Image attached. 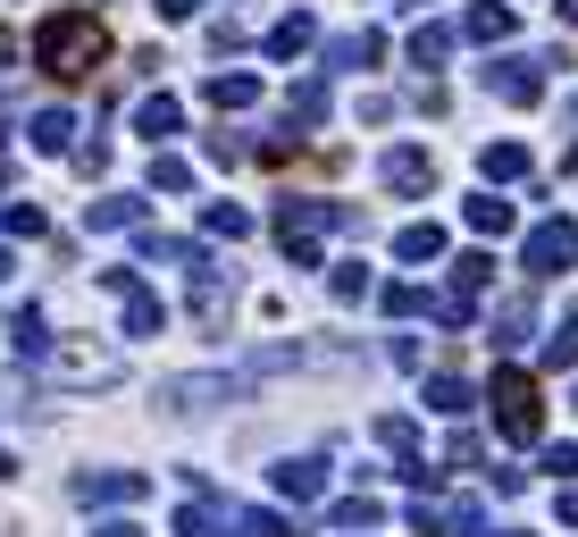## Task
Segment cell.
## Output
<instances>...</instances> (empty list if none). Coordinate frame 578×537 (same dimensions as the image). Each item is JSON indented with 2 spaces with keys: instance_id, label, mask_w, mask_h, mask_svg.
I'll use <instances>...</instances> for the list:
<instances>
[{
  "instance_id": "obj_1",
  "label": "cell",
  "mask_w": 578,
  "mask_h": 537,
  "mask_svg": "<svg viewBox=\"0 0 578 537\" xmlns=\"http://www.w3.org/2000/svg\"><path fill=\"white\" fill-rule=\"evenodd\" d=\"M34 59L51 68L59 84H75V77H93L101 59H110V34H101L93 9H59V18L34 26Z\"/></svg>"
},
{
  "instance_id": "obj_2",
  "label": "cell",
  "mask_w": 578,
  "mask_h": 537,
  "mask_svg": "<svg viewBox=\"0 0 578 537\" xmlns=\"http://www.w3.org/2000/svg\"><path fill=\"white\" fill-rule=\"evenodd\" d=\"M26 369H34L42 386H75V395H110V386L126 378V362H118L110 345H93V336H59V345L26 353Z\"/></svg>"
},
{
  "instance_id": "obj_3",
  "label": "cell",
  "mask_w": 578,
  "mask_h": 537,
  "mask_svg": "<svg viewBox=\"0 0 578 537\" xmlns=\"http://www.w3.org/2000/svg\"><path fill=\"white\" fill-rule=\"evenodd\" d=\"M176 529H185V537H302V520L261 513V504H226V496H210V487H185Z\"/></svg>"
},
{
  "instance_id": "obj_4",
  "label": "cell",
  "mask_w": 578,
  "mask_h": 537,
  "mask_svg": "<svg viewBox=\"0 0 578 537\" xmlns=\"http://www.w3.org/2000/svg\"><path fill=\"white\" fill-rule=\"evenodd\" d=\"M327 227H361V219L353 211H327V202H285V211H277V244L294 252L302 268H318V235H327Z\"/></svg>"
},
{
  "instance_id": "obj_5",
  "label": "cell",
  "mask_w": 578,
  "mask_h": 537,
  "mask_svg": "<svg viewBox=\"0 0 578 537\" xmlns=\"http://www.w3.org/2000/svg\"><path fill=\"white\" fill-rule=\"evenodd\" d=\"M495 421H504L511 445H528L545 428V403H537V378H528V369H495Z\"/></svg>"
},
{
  "instance_id": "obj_6",
  "label": "cell",
  "mask_w": 578,
  "mask_h": 537,
  "mask_svg": "<svg viewBox=\"0 0 578 537\" xmlns=\"http://www.w3.org/2000/svg\"><path fill=\"white\" fill-rule=\"evenodd\" d=\"M520 261H528V277H554V268H570V261H578V227H570V219H545V227L528 235Z\"/></svg>"
},
{
  "instance_id": "obj_7",
  "label": "cell",
  "mask_w": 578,
  "mask_h": 537,
  "mask_svg": "<svg viewBox=\"0 0 578 537\" xmlns=\"http://www.w3.org/2000/svg\"><path fill=\"white\" fill-rule=\"evenodd\" d=\"M68 496L75 504H126V513H134V504L151 496V470H93V479H75Z\"/></svg>"
},
{
  "instance_id": "obj_8",
  "label": "cell",
  "mask_w": 578,
  "mask_h": 537,
  "mask_svg": "<svg viewBox=\"0 0 578 537\" xmlns=\"http://www.w3.org/2000/svg\"><path fill=\"white\" fill-rule=\"evenodd\" d=\"M235 395H243V378H169L160 386L169 412H219V403H235Z\"/></svg>"
},
{
  "instance_id": "obj_9",
  "label": "cell",
  "mask_w": 578,
  "mask_h": 537,
  "mask_svg": "<svg viewBox=\"0 0 578 537\" xmlns=\"http://www.w3.org/2000/svg\"><path fill=\"white\" fill-rule=\"evenodd\" d=\"M26 134H34V152H75V110H68V101H51V110L26 118Z\"/></svg>"
},
{
  "instance_id": "obj_10",
  "label": "cell",
  "mask_w": 578,
  "mask_h": 537,
  "mask_svg": "<svg viewBox=\"0 0 578 537\" xmlns=\"http://www.w3.org/2000/svg\"><path fill=\"white\" fill-rule=\"evenodd\" d=\"M486 84H495L504 101H537V93H545V77L528 68V59H495V68H486Z\"/></svg>"
},
{
  "instance_id": "obj_11",
  "label": "cell",
  "mask_w": 578,
  "mask_h": 537,
  "mask_svg": "<svg viewBox=\"0 0 578 537\" xmlns=\"http://www.w3.org/2000/svg\"><path fill=\"white\" fill-rule=\"evenodd\" d=\"M176 126H185V101H176V93H151L143 110H134V134H151V143H169Z\"/></svg>"
},
{
  "instance_id": "obj_12",
  "label": "cell",
  "mask_w": 578,
  "mask_h": 537,
  "mask_svg": "<svg viewBox=\"0 0 578 537\" xmlns=\"http://www.w3.org/2000/svg\"><path fill=\"white\" fill-rule=\"evenodd\" d=\"M428 176H436L428 152H410V143H403V152H386V185L394 193H428Z\"/></svg>"
},
{
  "instance_id": "obj_13",
  "label": "cell",
  "mask_w": 578,
  "mask_h": 537,
  "mask_svg": "<svg viewBox=\"0 0 578 537\" xmlns=\"http://www.w3.org/2000/svg\"><path fill=\"white\" fill-rule=\"evenodd\" d=\"M462 34H469V42H504V34H511V9H504V0H478V9L462 18Z\"/></svg>"
},
{
  "instance_id": "obj_14",
  "label": "cell",
  "mask_w": 578,
  "mask_h": 537,
  "mask_svg": "<svg viewBox=\"0 0 578 537\" xmlns=\"http://www.w3.org/2000/svg\"><path fill=\"white\" fill-rule=\"evenodd\" d=\"M268 479H277V496H318V487H327V470H318V462H277V470H268Z\"/></svg>"
},
{
  "instance_id": "obj_15",
  "label": "cell",
  "mask_w": 578,
  "mask_h": 537,
  "mask_svg": "<svg viewBox=\"0 0 578 537\" xmlns=\"http://www.w3.org/2000/svg\"><path fill=\"white\" fill-rule=\"evenodd\" d=\"M311 34H318V18H311V9H302V18H285L277 34H268V59H302V51H311Z\"/></svg>"
},
{
  "instance_id": "obj_16",
  "label": "cell",
  "mask_w": 578,
  "mask_h": 537,
  "mask_svg": "<svg viewBox=\"0 0 578 537\" xmlns=\"http://www.w3.org/2000/svg\"><path fill=\"white\" fill-rule=\"evenodd\" d=\"M93 227H101V235L143 227V202H134V193H110V202H93Z\"/></svg>"
},
{
  "instance_id": "obj_17",
  "label": "cell",
  "mask_w": 578,
  "mask_h": 537,
  "mask_svg": "<svg viewBox=\"0 0 578 537\" xmlns=\"http://www.w3.org/2000/svg\"><path fill=\"white\" fill-rule=\"evenodd\" d=\"M202 227L219 235V244H235V235H252V211H243V202H210V211H202Z\"/></svg>"
},
{
  "instance_id": "obj_18",
  "label": "cell",
  "mask_w": 578,
  "mask_h": 537,
  "mask_svg": "<svg viewBox=\"0 0 578 537\" xmlns=\"http://www.w3.org/2000/svg\"><path fill=\"white\" fill-rule=\"evenodd\" d=\"M202 93L219 101V110H243V101H261V77H210Z\"/></svg>"
},
{
  "instance_id": "obj_19",
  "label": "cell",
  "mask_w": 578,
  "mask_h": 537,
  "mask_svg": "<svg viewBox=\"0 0 578 537\" xmlns=\"http://www.w3.org/2000/svg\"><path fill=\"white\" fill-rule=\"evenodd\" d=\"M327 294H336V303H361V294H369V268H361V261H336V268H327Z\"/></svg>"
},
{
  "instance_id": "obj_20",
  "label": "cell",
  "mask_w": 578,
  "mask_h": 537,
  "mask_svg": "<svg viewBox=\"0 0 578 537\" xmlns=\"http://www.w3.org/2000/svg\"><path fill=\"white\" fill-rule=\"evenodd\" d=\"M394 252H403V261H436V252H445V227H403Z\"/></svg>"
},
{
  "instance_id": "obj_21",
  "label": "cell",
  "mask_w": 578,
  "mask_h": 537,
  "mask_svg": "<svg viewBox=\"0 0 578 537\" xmlns=\"http://www.w3.org/2000/svg\"><path fill=\"white\" fill-rule=\"evenodd\" d=\"M469 227H478V235H504V227H511V202H495V193H478V202H469Z\"/></svg>"
},
{
  "instance_id": "obj_22",
  "label": "cell",
  "mask_w": 578,
  "mask_h": 537,
  "mask_svg": "<svg viewBox=\"0 0 578 537\" xmlns=\"http://www.w3.org/2000/svg\"><path fill=\"white\" fill-rule=\"evenodd\" d=\"M445 51H453V26H419V34H410V59H419V68H436Z\"/></svg>"
},
{
  "instance_id": "obj_23",
  "label": "cell",
  "mask_w": 578,
  "mask_h": 537,
  "mask_svg": "<svg viewBox=\"0 0 578 537\" xmlns=\"http://www.w3.org/2000/svg\"><path fill=\"white\" fill-rule=\"evenodd\" d=\"M495 327H504V345H520V336H537V303H504V311H495Z\"/></svg>"
},
{
  "instance_id": "obj_24",
  "label": "cell",
  "mask_w": 578,
  "mask_h": 537,
  "mask_svg": "<svg viewBox=\"0 0 578 537\" xmlns=\"http://www.w3.org/2000/svg\"><path fill=\"white\" fill-rule=\"evenodd\" d=\"M377 51H386V42H377V34H344V42H336V51H327V59H336V68H369Z\"/></svg>"
},
{
  "instance_id": "obj_25",
  "label": "cell",
  "mask_w": 578,
  "mask_h": 537,
  "mask_svg": "<svg viewBox=\"0 0 578 537\" xmlns=\"http://www.w3.org/2000/svg\"><path fill=\"white\" fill-rule=\"evenodd\" d=\"M151 185H160V193H185V185H193V169H185L176 152H160V160H151Z\"/></svg>"
},
{
  "instance_id": "obj_26",
  "label": "cell",
  "mask_w": 578,
  "mask_h": 537,
  "mask_svg": "<svg viewBox=\"0 0 578 537\" xmlns=\"http://www.w3.org/2000/svg\"><path fill=\"white\" fill-rule=\"evenodd\" d=\"M9 345H18V353H42V311H34V303L9 320Z\"/></svg>"
},
{
  "instance_id": "obj_27",
  "label": "cell",
  "mask_w": 578,
  "mask_h": 537,
  "mask_svg": "<svg viewBox=\"0 0 578 537\" xmlns=\"http://www.w3.org/2000/svg\"><path fill=\"white\" fill-rule=\"evenodd\" d=\"M428 403H436V412H469V403H478V395H469L462 378H428Z\"/></svg>"
},
{
  "instance_id": "obj_28",
  "label": "cell",
  "mask_w": 578,
  "mask_h": 537,
  "mask_svg": "<svg viewBox=\"0 0 578 537\" xmlns=\"http://www.w3.org/2000/svg\"><path fill=\"white\" fill-rule=\"evenodd\" d=\"M377 445H386V454H410V445H419V428H410V421H394V412H386V421H377Z\"/></svg>"
},
{
  "instance_id": "obj_29",
  "label": "cell",
  "mask_w": 578,
  "mask_h": 537,
  "mask_svg": "<svg viewBox=\"0 0 578 537\" xmlns=\"http://www.w3.org/2000/svg\"><path fill=\"white\" fill-rule=\"evenodd\" d=\"M327 520H336V529H369V520H377V504H369V496H344Z\"/></svg>"
},
{
  "instance_id": "obj_30",
  "label": "cell",
  "mask_w": 578,
  "mask_h": 537,
  "mask_svg": "<svg viewBox=\"0 0 578 537\" xmlns=\"http://www.w3.org/2000/svg\"><path fill=\"white\" fill-rule=\"evenodd\" d=\"M75 169H84V176H101V169H110V143H101V134H84V143H75Z\"/></svg>"
},
{
  "instance_id": "obj_31",
  "label": "cell",
  "mask_w": 578,
  "mask_h": 537,
  "mask_svg": "<svg viewBox=\"0 0 578 537\" xmlns=\"http://www.w3.org/2000/svg\"><path fill=\"white\" fill-rule=\"evenodd\" d=\"M520 169H528L520 143H495V152H486V176H520Z\"/></svg>"
},
{
  "instance_id": "obj_32",
  "label": "cell",
  "mask_w": 578,
  "mask_h": 537,
  "mask_svg": "<svg viewBox=\"0 0 578 537\" xmlns=\"http://www.w3.org/2000/svg\"><path fill=\"white\" fill-rule=\"evenodd\" d=\"M0 227H9V235H42V211H34V202H9V211H0Z\"/></svg>"
},
{
  "instance_id": "obj_33",
  "label": "cell",
  "mask_w": 578,
  "mask_h": 537,
  "mask_svg": "<svg viewBox=\"0 0 578 537\" xmlns=\"http://www.w3.org/2000/svg\"><path fill=\"white\" fill-rule=\"evenodd\" d=\"M294 118H302V126H311V118H327V84H302V93H294Z\"/></svg>"
},
{
  "instance_id": "obj_34",
  "label": "cell",
  "mask_w": 578,
  "mask_h": 537,
  "mask_svg": "<svg viewBox=\"0 0 578 537\" xmlns=\"http://www.w3.org/2000/svg\"><path fill=\"white\" fill-rule=\"evenodd\" d=\"M377 303H386V311H428V294H419V286H377Z\"/></svg>"
},
{
  "instance_id": "obj_35",
  "label": "cell",
  "mask_w": 578,
  "mask_h": 537,
  "mask_svg": "<svg viewBox=\"0 0 578 537\" xmlns=\"http://www.w3.org/2000/svg\"><path fill=\"white\" fill-rule=\"evenodd\" d=\"M545 362H554V369H561V362H578V320H570V327H561L554 345H545Z\"/></svg>"
},
{
  "instance_id": "obj_36",
  "label": "cell",
  "mask_w": 578,
  "mask_h": 537,
  "mask_svg": "<svg viewBox=\"0 0 578 537\" xmlns=\"http://www.w3.org/2000/svg\"><path fill=\"white\" fill-rule=\"evenodd\" d=\"M545 470H554V479H570V470H578V445H554V454H545Z\"/></svg>"
},
{
  "instance_id": "obj_37",
  "label": "cell",
  "mask_w": 578,
  "mask_h": 537,
  "mask_svg": "<svg viewBox=\"0 0 578 537\" xmlns=\"http://www.w3.org/2000/svg\"><path fill=\"white\" fill-rule=\"evenodd\" d=\"M193 9H202V0H160V18H169V26H185Z\"/></svg>"
},
{
  "instance_id": "obj_38",
  "label": "cell",
  "mask_w": 578,
  "mask_h": 537,
  "mask_svg": "<svg viewBox=\"0 0 578 537\" xmlns=\"http://www.w3.org/2000/svg\"><path fill=\"white\" fill-rule=\"evenodd\" d=\"M93 537H143V529H134V520H101Z\"/></svg>"
},
{
  "instance_id": "obj_39",
  "label": "cell",
  "mask_w": 578,
  "mask_h": 537,
  "mask_svg": "<svg viewBox=\"0 0 578 537\" xmlns=\"http://www.w3.org/2000/svg\"><path fill=\"white\" fill-rule=\"evenodd\" d=\"M9 277H18V252H9V244H0V286H9Z\"/></svg>"
},
{
  "instance_id": "obj_40",
  "label": "cell",
  "mask_w": 578,
  "mask_h": 537,
  "mask_svg": "<svg viewBox=\"0 0 578 537\" xmlns=\"http://www.w3.org/2000/svg\"><path fill=\"white\" fill-rule=\"evenodd\" d=\"M561 520H570V529H578V487H570V496H561Z\"/></svg>"
},
{
  "instance_id": "obj_41",
  "label": "cell",
  "mask_w": 578,
  "mask_h": 537,
  "mask_svg": "<svg viewBox=\"0 0 578 537\" xmlns=\"http://www.w3.org/2000/svg\"><path fill=\"white\" fill-rule=\"evenodd\" d=\"M0 479H18V462H9V454H0Z\"/></svg>"
},
{
  "instance_id": "obj_42",
  "label": "cell",
  "mask_w": 578,
  "mask_h": 537,
  "mask_svg": "<svg viewBox=\"0 0 578 537\" xmlns=\"http://www.w3.org/2000/svg\"><path fill=\"white\" fill-rule=\"evenodd\" d=\"M561 18H570V26H578V0H561Z\"/></svg>"
},
{
  "instance_id": "obj_43",
  "label": "cell",
  "mask_w": 578,
  "mask_h": 537,
  "mask_svg": "<svg viewBox=\"0 0 578 537\" xmlns=\"http://www.w3.org/2000/svg\"><path fill=\"white\" fill-rule=\"evenodd\" d=\"M478 537H520V529H478Z\"/></svg>"
},
{
  "instance_id": "obj_44",
  "label": "cell",
  "mask_w": 578,
  "mask_h": 537,
  "mask_svg": "<svg viewBox=\"0 0 578 537\" xmlns=\"http://www.w3.org/2000/svg\"><path fill=\"white\" fill-rule=\"evenodd\" d=\"M0 193H9V160H0Z\"/></svg>"
},
{
  "instance_id": "obj_45",
  "label": "cell",
  "mask_w": 578,
  "mask_h": 537,
  "mask_svg": "<svg viewBox=\"0 0 578 537\" xmlns=\"http://www.w3.org/2000/svg\"><path fill=\"white\" fill-rule=\"evenodd\" d=\"M570 403H578V395H570Z\"/></svg>"
}]
</instances>
